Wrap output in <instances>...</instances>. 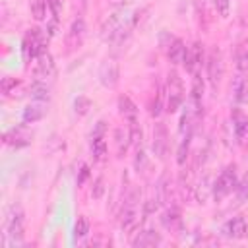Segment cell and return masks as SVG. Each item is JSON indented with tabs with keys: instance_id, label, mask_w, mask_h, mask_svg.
<instances>
[{
	"instance_id": "6da1fadb",
	"label": "cell",
	"mask_w": 248,
	"mask_h": 248,
	"mask_svg": "<svg viewBox=\"0 0 248 248\" xmlns=\"http://www.w3.org/2000/svg\"><path fill=\"white\" fill-rule=\"evenodd\" d=\"M138 203H140V190L136 188V190H132V192L126 196V200H124V203H122V211H120V229H122L124 232H130V231L138 225V221H140V207H138Z\"/></svg>"
},
{
	"instance_id": "7a4b0ae2",
	"label": "cell",
	"mask_w": 248,
	"mask_h": 248,
	"mask_svg": "<svg viewBox=\"0 0 248 248\" xmlns=\"http://www.w3.org/2000/svg\"><path fill=\"white\" fill-rule=\"evenodd\" d=\"M236 186H238L236 167H234V165H229V167L217 176V180L213 182V198L219 202V200L227 198L232 190L236 192Z\"/></svg>"
},
{
	"instance_id": "3957f363",
	"label": "cell",
	"mask_w": 248,
	"mask_h": 248,
	"mask_svg": "<svg viewBox=\"0 0 248 248\" xmlns=\"http://www.w3.org/2000/svg\"><path fill=\"white\" fill-rule=\"evenodd\" d=\"M46 37L43 35L41 29H31L25 39H23V58L31 60V58H39L41 54L46 52Z\"/></svg>"
},
{
	"instance_id": "277c9868",
	"label": "cell",
	"mask_w": 248,
	"mask_h": 248,
	"mask_svg": "<svg viewBox=\"0 0 248 248\" xmlns=\"http://www.w3.org/2000/svg\"><path fill=\"white\" fill-rule=\"evenodd\" d=\"M165 97H167V110L169 112H174L182 105V101H184V87H182V81H180V78H178L176 72H170L169 74Z\"/></svg>"
},
{
	"instance_id": "5b68a950",
	"label": "cell",
	"mask_w": 248,
	"mask_h": 248,
	"mask_svg": "<svg viewBox=\"0 0 248 248\" xmlns=\"http://www.w3.org/2000/svg\"><path fill=\"white\" fill-rule=\"evenodd\" d=\"M23 209L19 205H12L10 211H8V217H6V234L12 236V240L16 242H21L23 238Z\"/></svg>"
},
{
	"instance_id": "8992f818",
	"label": "cell",
	"mask_w": 248,
	"mask_h": 248,
	"mask_svg": "<svg viewBox=\"0 0 248 248\" xmlns=\"http://www.w3.org/2000/svg\"><path fill=\"white\" fill-rule=\"evenodd\" d=\"M207 78L213 87H217L223 78V56L219 48H213L207 56Z\"/></svg>"
},
{
	"instance_id": "52a82bcc",
	"label": "cell",
	"mask_w": 248,
	"mask_h": 248,
	"mask_svg": "<svg viewBox=\"0 0 248 248\" xmlns=\"http://www.w3.org/2000/svg\"><path fill=\"white\" fill-rule=\"evenodd\" d=\"M122 16H124V12L118 10V12L110 14L103 21V25H101V39H105V41H112L114 39V35L124 27V17Z\"/></svg>"
},
{
	"instance_id": "ba28073f",
	"label": "cell",
	"mask_w": 248,
	"mask_h": 248,
	"mask_svg": "<svg viewBox=\"0 0 248 248\" xmlns=\"http://www.w3.org/2000/svg\"><path fill=\"white\" fill-rule=\"evenodd\" d=\"M120 78V70H118V62L116 60H105L99 68V79L105 87H114L118 83Z\"/></svg>"
},
{
	"instance_id": "9c48e42d",
	"label": "cell",
	"mask_w": 248,
	"mask_h": 248,
	"mask_svg": "<svg viewBox=\"0 0 248 248\" xmlns=\"http://www.w3.org/2000/svg\"><path fill=\"white\" fill-rule=\"evenodd\" d=\"M35 79L37 81H46V79H52L54 74H56V66H54V60L48 52L41 54L39 56V62H37V68H35Z\"/></svg>"
},
{
	"instance_id": "30bf717a",
	"label": "cell",
	"mask_w": 248,
	"mask_h": 248,
	"mask_svg": "<svg viewBox=\"0 0 248 248\" xmlns=\"http://www.w3.org/2000/svg\"><path fill=\"white\" fill-rule=\"evenodd\" d=\"M203 60V50H202V45L200 43H194L192 46H186V56H184V66L190 74H196L198 66L202 64Z\"/></svg>"
},
{
	"instance_id": "8fae6325",
	"label": "cell",
	"mask_w": 248,
	"mask_h": 248,
	"mask_svg": "<svg viewBox=\"0 0 248 248\" xmlns=\"http://www.w3.org/2000/svg\"><path fill=\"white\" fill-rule=\"evenodd\" d=\"M31 141V134L23 128V126H17V128H12L10 132L4 134V143L8 145H14V147H23Z\"/></svg>"
},
{
	"instance_id": "7c38bea8",
	"label": "cell",
	"mask_w": 248,
	"mask_h": 248,
	"mask_svg": "<svg viewBox=\"0 0 248 248\" xmlns=\"http://www.w3.org/2000/svg\"><path fill=\"white\" fill-rule=\"evenodd\" d=\"M167 147H169V141H167V128H165L163 124H157L155 130H153V153H155L159 159H165Z\"/></svg>"
},
{
	"instance_id": "4fadbf2b",
	"label": "cell",
	"mask_w": 248,
	"mask_h": 248,
	"mask_svg": "<svg viewBox=\"0 0 248 248\" xmlns=\"http://www.w3.org/2000/svg\"><path fill=\"white\" fill-rule=\"evenodd\" d=\"M167 56H169V60L172 64H182L184 62V56H186V45H184V41L178 39V37H174L170 41V45L167 46Z\"/></svg>"
},
{
	"instance_id": "5bb4252c",
	"label": "cell",
	"mask_w": 248,
	"mask_h": 248,
	"mask_svg": "<svg viewBox=\"0 0 248 248\" xmlns=\"http://www.w3.org/2000/svg\"><path fill=\"white\" fill-rule=\"evenodd\" d=\"M118 108H120V114H122L130 124L138 122V107H136V103H134L128 95H120V97H118Z\"/></svg>"
},
{
	"instance_id": "9a60e30c",
	"label": "cell",
	"mask_w": 248,
	"mask_h": 248,
	"mask_svg": "<svg viewBox=\"0 0 248 248\" xmlns=\"http://www.w3.org/2000/svg\"><path fill=\"white\" fill-rule=\"evenodd\" d=\"M225 232L231 238H244L248 234V225H246V221L242 217H234L225 225Z\"/></svg>"
},
{
	"instance_id": "2e32d148",
	"label": "cell",
	"mask_w": 248,
	"mask_h": 248,
	"mask_svg": "<svg viewBox=\"0 0 248 248\" xmlns=\"http://www.w3.org/2000/svg\"><path fill=\"white\" fill-rule=\"evenodd\" d=\"M46 105L45 101H37V103H31L29 107H25L23 110V122H37L41 120L45 114H46Z\"/></svg>"
},
{
	"instance_id": "e0dca14e",
	"label": "cell",
	"mask_w": 248,
	"mask_h": 248,
	"mask_svg": "<svg viewBox=\"0 0 248 248\" xmlns=\"http://www.w3.org/2000/svg\"><path fill=\"white\" fill-rule=\"evenodd\" d=\"M83 37H85V21H83L81 17H78V19L72 23L70 31H68V45H70V46H78V45L83 41Z\"/></svg>"
},
{
	"instance_id": "ac0fdd59",
	"label": "cell",
	"mask_w": 248,
	"mask_h": 248,
	"mask_svg": "<svg viewBox=\"0 0 248 248\" xmlns=\"http://www.w3.org/2000/svg\"><path fill=\"white\" fill-rule=\"evenodd\" d=\"M161 242V236L155 232V231H141L134 240H132V244L134 246H140V248H145V246H155V244H159Z\"/></svg>"
},
{
	"instance_id": "d6986e66",
	"label": "cell",
	"mask_w": 248,
	"mask_h": 248,
	"mask_svg": "<svg viewBox=\"0 0 248 248\" xmlns=\"http://www.w3.org/2000/svg\"><path fill=\"white\" fill-rule=\"evenodd\" d=\"M209 196H213V182H211V176H203L196 188V200L200 203H205Z\"/></svg>"
},
{
	"instance_id": "ffe728a7",
	"label": "cell",
	"mask_w": 248,
	"mask_h": 248,
	"mask_svg": "<svg viewBox=\"0 0 248 248\" xmlns=\"http://www.w3.org/2000/svg\"><path fill=\"white\" fill-rule=\"evenodd\" d=\"M29 95L35 99V101H48L50 99V87L46 85V81H37L35 79V83L29 87Z\"/></svg>"
},
{
	"instance_id": "44dd1931",
	"label": "cell",
	"mask_w": 248,
	"mask_h": 248,
	"mask_svg": "<svg viewBox=\"0 0 248 248\" xmlns=\"http://www.w3.org/2000/svg\"><path fill=\"white\" fill-rule=\"evenodd\" d=\"M161 223H163V225H165L169 231H176V229H180L182 219H180L178 209H174V207L167 209V211L163 213V217H161Z\"/></svg>"
},
{
	"instance_id": "7402d4cb",
	"label": "cell",
	"mask_w": 248,
	"mask_h": 248,
	"mask_svg": "<svg viewBox=\"0 0 248 248\" xmlns=\"http://www.w3.org/2000/svg\"><path fill=\"white\" fill-rule=\"evenodd\" d=\"M91 151H93V157L97 161H103L105 159V155H107V143H105L103 134L101 136H93V140H91Z\"/></svg>"
},
{
	"instance_id": "603a6c76",
	"label": "cell",
	"mask_w": 248,
	"mask_h": 248,
	"mask_svg": "<svg viewBox=\"0 0 248 248\" xmlns=\"http://www.w3.org/2000/svg\"><path fill=\"white\" fill-rule=\"evenodd\" d=\"M132 143V136L130 132H124L122 128L116 130V145H118V155H124V151L128 149V145Z\"/></svg>"
},
{
	"instance_id": "cb8c5ba5",
	"label": "cell",
	"mask_w": 248,
	"mask_h": 248,
	"mask_svg": "<svg viewBox=\"0 0 248 248\" xmlns=\"http://www.w3.org/2000/svg\"><path fill=\"white\" fill-rule=\"evenodd\" d=\"M46 6H48V2H45V0H33L31 2V14L37 21H43L46 17Z\"/></svg>"
},
{
	"instance_id": "d4e9b609",
	"label": "cell",
	"mask_w": 248,
	"mask_h": 248,
	"mask_svg": "<svg viewBox=\"0 0 248 248\" xmlns=\"http://www.w3.org/2000/svg\"><path fill=\"white\" fill-rule=\"evenodd\" d=\"M87 232H89V221H87V217L79 215L78 221H76V225H74V236L76 238H83Z\"/></svg>"
},
{
	"instance_id": "484cf974",
	"label": "cell",
	"mask_w": 248,
	"mask_h": 248,
	"mask_svg": "<svg viewBox=\"0 0 248 248\" xmlns=\"http://www.w3.org/2000/svg\"><path fill=\"white\" fill-rule=\"evenodd\" d=\"M74 108H76V112H78V114H87V110L91 108V101H89L87 97L79 95V97L74 101Z\"/></svg>"
},
{
	"instance_id": "4316f807",
	"label": "cell",
	"mask_w": 248,
	"mask_h": 248,
	"mask_svg": "<svg viewBox=\"0 0 248 248\" xmlns=\"http://www.w3.org/2000/svg\"><path fill=\"white\" fill-rule=\"evenodd\" d=\"M163 99H165V91H163V89H159V91H157V95H155V101L151 103V108H149L153 116H159V114H161V108H163Z\"/></svg>"
},
{
	"instance_id": "83f0119b",
	"label": "cell",
	"mask_w": 248,
	"mask_h": 248,
	"mask_svg": "<svg viewBox=\"0 0 248 248\" xmlns=\"http://www.w3.org/2000/svg\"><path fill=\"white\" fill-rule=\"evenodd\" d=\"M236 64H238V70L240 72H248V48L244 46V48H240L238 50V54H236Z\"/></svg>"
},
{
	"instance_id": "f1b7e54d",
	"label": "cell",
	"mask_w": 248,
	"mask_h": 248,
	"mask_svg": "<svg viewBox=\"0 0 248 248\" xmlns=\"http://www.w3.org/2000/svg\"><path fill=\"white\" fill-rule=\"evenodd\" d=\"M103 194H105V180L103 178H97L95 184H93V188H91V196L95 200H99V198H103Z\"/></svg>"
},
{
	"instance_id": "f546056e",
	"label": "cell",
	"mask_w": 248,
	"mask_h": 248,
	"mask_svg": "<svg viewBox=\"0 0 248 248\" xmlns=\"http://www.w3.org/2000/svg\"><path fill=\"white\" fill-rule=\"evenodd\" d=\"M236 192H238V202H244L248 198V174L244 176V180L236 186Z\"/></svg>"
},
{
	"instance_id": "4dcf8cb0",
	"label": "cell",
	"mask_w": 248,
	"mask_h": 248,
	"mask_svg": "<svg viewBox=\"0 0 248 248\" xmlns=\"http://www.w3.org/2000/svg\"><path fill=\"white\" fill-rule=\"evenodd\" d=\"M213 6H215V10L219 12L221 17L229 16V0H213Z\"/></svg>"
},
{
	"instance_id": "1f68e13d",
	"label": "cell",
	"mask_w": 248,
	"mask_h": 248,
	"mask_svg": "<svg viewBox=\"0 0 248 248\" xmlns=\"http://www.w3.org/2000/svg\"><path fill=\"white\" fill-rule=\"evenodd\" d=\"M16 85H17V79L16 78H4L2 79V93L8 95L12 91V87H16Z\"/></svg>"
},
{
	"instance_id": "d6a6232c",
	"label": "cell",
	"mask_w": 248,
	"mask_h": 248,
	"mask_svg": "<svg viewBox=\"0 0 248 248\" xmlns=\"http://www.w3.org/2000/svg\"><path fill=\"white\" fill-rule=\"evenodd\" d=\"M143 165H145V153H143V149H141V147H138V157H136V169H138V170H141V169H143Z\"/></svg>"
},
{
	"instance_id": "836d02e7",
	"label": "cell",
	"mask_w": 248,
	"mask_h": 248,
	"mask_svg": "<svg viewBox=\"0 0 248 248\" xmlns=\"http://www.w3.org/2000/svg\"><path fill=\"white\" fill-rule=\"evenodd\" d=\"M87 174H89V169H87V167H83V169H81V174H79V178H78V184H81V182L87 178Z\"/></svg>"
}]
</instances>
